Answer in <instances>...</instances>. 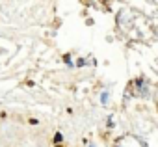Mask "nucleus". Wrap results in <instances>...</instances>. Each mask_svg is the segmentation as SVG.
I'll return each instance as SVG.
<instances>
[{
    "mask_svg": "<svg viewBox=\"0 0 158 147\" xmlns=\"http://www.w3.org/2000/svg\"><path fill=\"white\" fill-rule=\"evenodd\" d=\"M54 141H56V143H60V141H61V134H60V132L54 136Z\"/></svg>",
    "mask_w": 158,
    "mask_h": 147,
    "instance_id": "1",
    "label": "nucleus"
},
{
    "mask_svg": "<svg viewBox=\"0 0 158 147\" xmlns=\"http://www.w3.org/2000/svg\"><path fill=\"white\" fill-rule=\"evenodd\" d=\"M56 147H63V145H56Z\"/></svg>",
    "mask_w": 158,
    "mask_h": 147,
    "instance_id": "2",
    "label": "nucleus"
}]
</instances>
